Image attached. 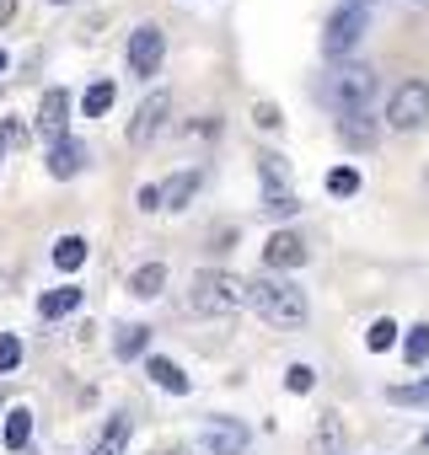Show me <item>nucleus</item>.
Returning <instances> with one entry per match:
<instances>
[{"label": "nucleus", "mask_w": 429, "mask_h": 455, "mask_svg": "<svg viewBox=\"0 0 429 455\" xmlns=\"http://www.w3.org/2000/svg\"><path fill=\"white\" fill-rule=\"evenodd\" d=\"M247 306L274 327H301L306 322V290L279 279V274L274 279H247Z\"/></svg>", "instance_id": "nucleus-1"}, {"label": "nucleus", "mask_w": 429, "mask_h": 455, "mask_svg": "<svg viewBox=\"0 0 429 455\" xmlns=\"http://www.w3.org/2000/svg\"><path fill=\"white\" fill-rule=\"evenodd\" d=\"M188 306L204 311V316L242 311V306H247V279H242V274H226V268H204V274H193Z\"/></svg>", "instance_id": "nucleus-2"}, {"label": "nucleus", "mask_w": 429, "mask_h": 455, "mask_svg": "<svg viewBox=\"0 0 429 455\" xmlns=\"http://www.w3.org/2000/svg\"><path fill=\"white\" fill-rule=\"evenodd\" d=\"M376 70H365V65H349V70H338V76H328V86H322V97L338 108V118H349V113H370V102H376Z\"/></svg>", "instance_id": "nucleus-3"}, {"label": "nucleus", "mask_w": 429, "mask_h": 455, "mask_svg": "<svg viewBox=\"0 0 429 455\" xmlns=\"http://www.w3.org/2000/svg\"><path fill=\"white\" fill-rule=\"evenodd\" d=\"M365 28H370V6H365V0H344V6L328 17V28H322V54L328 60H344L365 38Z\"/></svg>", "instance_id": "nucleus-4"}, {"label": "nucleus", "mask_w": 429, "mask_h": 455, "mask_svg": "<svg viewBox=\"0 0 429 455\" xmlns=\"http://www.w3.org/2000/svg\"><path fill=\"white\" fill-rule=\"evenodd\" d=\"M386 124H392V129H418V124H429V86H424V81H402V86L392 92V102H386Z\"/></svg>", "instance_id": "nucleus-5"}, {"label": "nucleus", "mask_w": 429, "mask_h": 455, "mask_svg": "<svg viewBox=\"0 0 429 455\" xmlns=\"http://www.w3.org/2000/svg\"><path fill=\"white\" fill-rule=\"evenodd\" d=\"M193 193H198V172L188 166V172H177V177H166L156 188H140V209H182Z\"/></svg>", "instance_id": "nucleus-6"}, {"label": "nucleus", "mask_w": 429, "mask_h": 455, "mask_svg": "<svg viewBox=\"0 0 429 455\" xmlns=\"http://www.w3.org/2000/svg\"><path fill=\"white\" fill-rule=\"evenodd\" d=\"M161 54H166L161 28H156V22L134 28V38H129V70H134V76H156V70H161Z\"/></svg>", "instance_id": "nucleus-7"}, {"label": "nucleus", "mask_w": 429, "mask_h": 455, "mask_svg": "<svg viewBox=\"0 0 429 455\" xmlns=\"http://www.w3.org/2000/svg\"><path fill=\"white\" fill-rule=\"evenodd\" d=\"M65 124H70V92L65 86H49L44 92V102H38V134L44 140H65Z\"/></svg>", "instance_id": "nucleus-8"}, {"label": "nucleus", "mask_w": 429, "mask_h": 455, "mask_svg": "<svg viewBox=\"0 0 429 455\" xmlns=\"http://www.w3.org/2000/svg\"><path fill=\"white\" fill-rule=\"evenodd\" d=\"M166 113H172V97H166V92H150V97L140 102V113H134V124H129V140H134V145H150V140L161 134V124H166Z\"/></svg>", "instance_id": "nucleus-9"}, {"label": "nucleus", "mask_w": 429, "mask_h": 455, "mask_svg": "<svg viewBox=\"0 0 429 455\" xmlns=\"http://www.w3.org/2000/svg\"><path fill=\"white\" fill-rule=\"evenodd\" d=\"M204 450L209 455H242L247 450V428L237 418H209L204 423Z\"/></svg>", "instance_id": "nucleus-10"}, {"label": "nucleus", "mask_w": 429, "mask_h": 455, "mask_svg": "<svg viewBox=\"0 0 429 455\" xmlns=\"http://www.w3.org/2000/svg\"><path fill=\"white\" fill-rule=\"evenodd\" d=\"M263 263H269L274 274H290V268H301V263H306V242H301V236H290V231H274V236H269V247H263Z\"/></svg>", "instance_id": "nucleus-11"}, {"label": "nucleus", "mask_w": 429, "mask_h": 455, "mask_svg": "<svg viewBox=\"0 0 429 455\" xmlns=\"http://www.w3.org/2000/svg\"><path fill=\"white\" fill-rule=\"evenodd\" d=\"M86 166V145L81 140H54V150H49V177H76Z\"/></svg>", "instance_id": "nucleus-12"}, {"label": "nucleus", "mask_w": 429, "mask_h": 455, "mask_svg": "<svg viewBox=\"0 0 429 455\" xmlns=\"http://www.w3.org/2000/svg\"><path fill=\"white\" fill-rule=\"evenodd\" d=\"M145 375H150V380H156L161 391H172V396H188V375H182V370H177L172 359L150 354V359H145Z\"/></svg>", "instance_id": "nucleus-13"}, {"label": "nucleus", "mask_w": 429, "mask_h": 455, "mask_svg": "<svg viewBox=\"0 0 429 455\" xmlns=\"http://www.w3.org/2000/svg\"><path fill=\"white\" fill-rule=\"evenodd\" d=\"M76 306H81V290L65 284V290H49V295L38 300V316H44V322H60V316H70Z\"/></svg>", "instance_id": "nucleus-14"}, {"label": "nucleus", "mask_w": 429, "mask_h": 455, "mask_svg": "<svg viewBox=\"0 0 429 455\" xmlns=\"http://www.w3.org/2000/svg\"><path fill=\"white\" fill-rule=\"evenodd\" d=\"M338 129H344V140H349V145H360V150H365V145H376V134H381L370 113H349V118H338Z\"/></svg>", "instance_id": "nucleus-15"}, {"label": "nucleus", "mask_w": 429, "mask_h": 455, "mask_svg": "<svg viewBox=\"0 0 429 455\" xmlns=\"http://www.w3.org/2000/svg\"><path fill=\"white\" fill-rule=\"evenodd\" d=\"M161 284H166V268H161V263H145V268H134V279H129V290H134L140 300H156Z\"/></svg>", "instance_id": "nucleus-16"}, {"label": "nucleus", "mask_w": 429, "mask_h": 455, "mask_svg": "<svg viewBox=\"0 0 429 455\" xmlns=\"http://www.w3.org/2000/svg\"><path fill=\"white\" fill-rule=\"evenodd\" d=\"M28 439H33V412L12 407L6 412V450H28Z\"/></svg>", "instance_id": "nucleus-17"}, {"label": "nucleus", "mask_w": 429, "mask_h": 455, "mask_svg": "<svg viewBox=\"0 0 429 455\" xmlns=\"http://www.w3.org/2000/svg\"><path fill=\"white\" fill-rule=\"evenodd\" d=\"M113 97H118V92H113V81H92V86H86V97H81V113H86V118H102V113L113 108Z\"/></svg>", "instance_id": "nucleus-18"}, {"label": "nucleus", "mask_w": 429, "mask_h": 455, "mask_svg": "<svg viewBox=\"0 0 429 455\" xmlns=\"http://www.w3.org/2000/svg\"><path fill=\"white\" fill-rule=\"evenodd\" d=\"M145 343H150V327H140V322H129V327H118V359H140L145 354Z\"/></svg>", "instance_id": "nucleus-19"}, {"label": "nucleus", "mask_w": 429, "mask_h": 455, "mask_svg": "<svg viewBox=\"0 0 429 455\" xmlns=\"http://www.w3.org/2000/svg\"><path fill=\"white\" fill-rule=\"evenodd\" d=\"M124 444H129V418H113L102 428V439L92 444V455H124Z\"/></svg>", "instance_id": "nucleus-20"}, {"label": "nucleus", "mask_w": 429, "mask_h": 455, "mask_svg": "<svg viewBox=\"0 0 429 455\" xmlns=\"http://www.w3.org/2000/svg\"><path fill=\"white\" fill-rule=\"evenodd\" d=\"M54 263H60L65 274H76V268L86 263V242H81V236H60V242H54Z\"/></svg>", "instance_id": "nucleus-21"}, {"label": "nucleus", "mask_w": 429, "mask_h": 455, "mask_svg": "<svg viewBox=\"0 0 429 455\" xmlns=\"http://www.w3.org/2000/svg\"><path fill=\"white\" fill-rule=\"evenodd\" d=\"M328 193H338V198L360 193V172H354V166H333V172H328Z\"/></svg>", "instance_id": "nucleus-22"}, {"label": "nucleus", "mask_w": 429, "mask_h": 455, "mask_svg": "<svg viewBox=\"0 0 429 455\" xmlns=\"http://www.w3.org/2000/svg\"><path fill=\"white\" fill-rule=\"evenodd\" d=\"M402 359H408V364H424V359H429V327H413V332L402 338Z\"/></svg>", "instance_id": "nucleus-23"}, {"label": "nucleus", "mask_w": 429, "mask_h": 455, "mask_svg": "<svg viewBox=\"0 0 429 455\" xmlns=\"http://www.w3.org/2000/svg\"><path fill=\"white\" fill-rule=\"evenodd\" d=\"M22 364V338L17 332H0V375H12Z\"/></svg>", "instance_id": "nucleus-24"}, {"label": "nucleus", "mask_w": 429, "mask_h": 455, "mask_svg": "<svg viewBox=\"0 0 429 455\" xmlns=\"http://www.w3.org/2000/svg\"><path fill=\"white\" fill-rule=\"evenodd\" d=\"M386 402H397V407H413V402H429V380H413V386H392V391H386Z\"/></svg>", "instance_id": "nucleus-25"}, {"label": "nucleus", "mask_w": 429, "mask_h": 455, "mask_svg": "<svg viewBox=\"0 0 429 455\" xmlns=\"http://www.w3.org/2000/svg\"><path fill=\"white\" fill-rule=\"evenodd\" d=\"M365 343H370V348H392V343H397V322H386V316H381V322H370Z\"/></svg>", "instance_id": "nucleus-26"}, {"label": "nucleus", "mask_w": 429, "mask_h": 455, "mask_svg": "<svg viewBox=\"0 0 429 455\" xmlns=\"http://www.w3.org/2000/svg\"><path fill=\"white\" fill-rule=\"evenodd\" d=\"M269 214H274V220H290V214H295V193H290V188H285V193H269Z\"/></svg>", "instance_id": "nucleus-27"}, {"label": "nucleus", "mask_w": 429, "mask_h": 455, "mask_svg": "<svg viewBox=\"0 0 429 455\" xmlns=\"http://www.w3.org/2000/svg\"><path fill=\"white\" fill-rule=\"evenodd\" d=\"M312 380H317V375H312L306 364H290V370H285V386H290V391H312Z\"/></svg>", "instance_id": "nucleus-28"}, {"label": "nucleus", "mask_w": 429, "mask_h": 455, "mask_svg": "<svg viewBox=\"0 0 429 455\" xmlns=\"http://www.w3.org/2000/svg\"><path fill=\"white\" fill-rule=\"evenodd\" d=\"M258 124H263V129H279L285 118H279V108H274V102H258Z\"/></svg>", "instance_id": "nucleus-29"}, {"label": "nucleus", "mask_w": 429, "mask_h": 455, "mask_svg": "<svg viewBox=\"0 0 429 455\" xmlns=\"http://www.w3.org/2000/svg\"><path fill=\"white\" fill-rule=\"evenodd\" d=\"M12 140H22V124L12 118V124H0V145H12Z\"/></svg>", "instance_id": "nucleus-30"}, {"label": "nucleus", "mask_w": 429, "mask_h": 455, "mask_svg": "<svg viewBox=\"0 0 429 455\" xmlns=\"http://www.w3.org/2000/svg\"><path fill=\"white\" fill-rule=\"evenodd\" d=\"M17 12V0H0V28H6V17Z\"/></svg>", "instance_id": "nucleus-31"}, {"label": "nucleus", "mask_w": 429, "mask_h": 455, "mask_svg": "<svg viewBox=\"0 0 429 455\" xmlns=\"http://www.w3.org/2000/svg\"><path fill=\"white\" fill-rule=\"evenodd\" d=\"M166 455H193V450H166Z\"/></svg>", "instance_id": "nucleus-32"}, {"label": "nucleus", "mask_w": 429, "mask_h": 455, "mask_svg": "<svg viewBox=\"0 0 429 455\" xmlns=\"http://www.w3.org/2000/svg\"><path fill=\"white\" fill-rule=\"evenodd\" d=\"M0 70H6V49H0Z\"/></svg>", "instance_id": "nucleus-33"}]
</instances>
